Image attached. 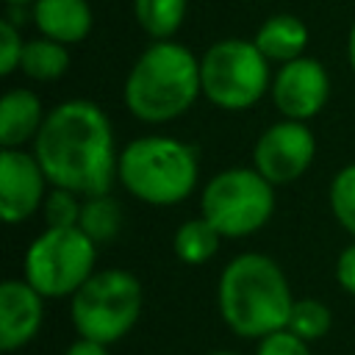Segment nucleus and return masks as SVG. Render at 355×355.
<instances>
[{
  "mask_svg": "<svg viewBox=\"0 0 355 355\" xmlns=\"http://www.w3.org/2000/svg\"><path fill=\"white\" fill-rule=\"evenodd\" d=\"M33 155L50 186L78 191L80 197L108 194L119 172L111 119L97 103L83 97L47 111L33 139Z\"/></svg>",
  "mask_w": 355,
  "mask_h": 355,
  "instance_id": "f257e3e1",
  "label": "nucleus"
},
{
  "mask_svg": "<svg viewBox=\"0 0 355 355\" xmlns=\"http://www.w3.org/2000/svg\"><path fill=\"white\" fill-rule=\"evenodd\" d=\"M222 322L241 338H263L288 324L294 305L280 263L263 252H244L227 261L216 286Z\"/></svg>",
  "mask_w": 355,
  "mask_h": 355,
  "instance_id": "f03ea898",
  "label": "nucleus"
},
{
  "mask_svg": "<svg viewBox=\"0 0 355 355\" xmlns=\"http://www.w3.org/2000/svg\"><path fill=\"white\" fill-rule=\"evenodd\" d=\"M200 94V58L175 39L153 42L136 58L122 86L125 108L147 125L183 116Z\"/></svg>",
  "mask_w": 355,
  "mask_h": 355,
  "instance_id": "7ed1b4c3",
  "label": "nucleus"
},
{
  "mask_svg": "<svg viewBox=\"0 0 355 355\" xmlns=\"http://www.w3.org/2000/svg\"><path fill=\"white\" fill-rule=\"evenodd\" d=\"M200 153L172 136H141L122 147L116 180L147 205H178L197 189Z\"/></svg>",
  "mask_w": 355,
  "mask_h": 355,
  "instance_id": "20e7f679",
  "label": "nucleus"
},
{
  "mask_svg": "<svg viewBox=\"0 0 355 355\" xmlns=\"http://www.w3.org/2000/svg\"><path fill=\"white\" fill-rule=\"evenodd\" d=\"M69 313L78 336L114 344L139 322L141 283L128 269H100L72 294Z\"/></svg>",
  "mask_w": 355,
  "mask_h": 355,
  "instance_id": "39448f33",
  "label": "nucleus"
},
{
  "mask_svg": "<svg viewBox=\"0 0 355 355\" xmlns=\"http://www.w3.org/2000/svg\"><path fill=\"white\" fill-rule=\"evenodd\" d=\"M269 58L244 39H219L200 58L202 97L222 111L252 108L272 89Z\"/></svg>",
  "mask_w": 355,
  "mask_h": 355,
  "instance_id": "423d86ee",
  "label": "nucleus"
},
{
  "mask_svg": "<svg viewBox=\"0 0 355 355\" xmlns=\"http://www.w3.org/2000/svg\"><path fill=\"white\" fill-rule=\"evenodd\" d=\"M200 211L225 239H244L272 219L275 186L255 166H230L205 183Z\"/></svg>",
  "mask_w": 355,
  "mask_h": 355,
  "instance_id": "0eeeda50",
  "label": "nucleus"
},
{
  "mask_svg": "<svg viewBox=\"0 0 355 355\" xmlns=\"http://www.w3.org/2000/svg\"><path fill=\"white\" fill-rule=\"evenodd\" d=\"M97 244L80 227H44L25 252V280L47 300L72 297L92 275Z\"/></svg>",
  "mask_w": 355,
  "mask_h": 355,
  "instance_id": "6e6552de",
  "label": "nucleus"
},
{
  "mask_svg": "<svg viewBox=\"0 0 355 355\" xmlns=\"http://www.w3.org/2000/svg\"><path fill=\"white\" fill-rule=\"evenodd\" d=\"M316 155V136L300 119H286L269 125L252 150V166L272 183L286 186L297 180Z\"/></svg>",
  "mask_w": 355,
  "mask_h": 355,
  "instance_id": "1a4fd4ad",
  "label": "nucleus"
},
{
  "mask_svg": "<svg viewBox=\"0 0 355 355\" xmlns=\"http://www.w3.org/2000/svg\"><path fill=\"white\" fill-rule=\"evenodd\" d=\"M269 94L275 100V108L286 119L308 122L324 108V103L330 97L327 69L311 55H300L294 61H286L272 75Z\"/></svg>",
  "mask_w": 355,
  "mask_h": 355,
  "instance_id": "9d476101",
  "label": "nucleus"
},
{
  "mask_svg": "<svg viewBox=\"0 0 355 355\" xmlns=\"http://www.w3.org/2000/svg\"><path fill=\"white\" fill-rule=\"evenodd\" d=\"M47 175L33 153L3 147L0 153V214L8 225L31 219L47 197Z\"/></svg>",
  "mask_w": 355,
  "mask_h": 355,
  "instance_id": "9b49d317",
  "label": "nucleus"
},
{
  "mask_svg": "<svg viewBox=\"0 0 355 355\" xmlns=\"http://www.w3.org/2000/svg\"><path fill=\"white\" fill-rule=\"evenodd\" d=\"M44 300L25 277L0 283V349L6 355L22 349L36 338L44 322Z\"/></svg>",
  "mask_w": 355,
  "mask_h": 355,
  "instance_id": "f8f14e48",
  "label": "nucleus"
},
{
  "mask_svg": "<svg viewBox=\"0 0 355 355\" xmlns=\"http://www.w3.org/2000/svg\"><path fill=\"white\" fill-rule=\"evenodd\" d=\"M31 19L39 36L55 39L61 44H78L92 33L89 0H33Z\"/></svg>",
  "mask_w": 355,
  "mask_h": 355,
  "instance_id": "ddd939ff",
  "label": "nucleus"
},
{
  "mask_svg": "<svg viewBox=\"0 0 355 355\" xmlns=\"http://www.w3.org/2000/svg\"><path fill=\"white\" fill-rule=\"evenodd\" d=\"M44 108L36 92L31 89H8L0 100V141L3 147H22L25 141H33L42 122Z\"/></svg>",
  "mask_w": 355,
  "mask_h": 355,
  "instance_id": "4468645a",
  "label": "nucleus"
},
{
  "mask_svg": "<svg viewBox=\"0 0 355 355\" xmlns=\"http://www.w3.org/2000/svg\"><path fill=\"white\" fill-rule=\"evenodd\" d=\"M255 47L275 64H286L294 61L305 53L308 47V28L300 17L294 14H275L269 17L258 33H255Z\"/></svg>",
  "mask_w": 355,
  "mask_h": 355,
  "instance_id": "2eb2a0df",
  "label": "nucleus"
},
{
  "mask_svg": "<svg viewBox=\"0 0 355 355\" xmlns=\"http://www.w3.org/2000/svg\"><path fill=\"white\" fill-rule=\"evenodd\" d=\"M67 47H69V44H61V42H55V39L36 36V39L25 42L19 69H22L31 80L53 83V80H58V78L69 69V50H67Z\"/></svg>",
  "mask_w": 355,
  "mask_h": 355,
  "instance_id": "dca6fc26",
  "label": "nucleus"
},
{
  "mask_svg": "<svg viewBox=\"0 0 355 355\" xmlns=\"http://www.w3.org/2000/svg\"><path fill=\"white\" fill-rule=\"evenodd\" d=\"M222 233L200 214L194 219H186L178 230H175V239H172V250L175 255L183 261V263H191V266H200V263H208L219 244H222Z\"/></svg>",
  "mask_w": 355,
  "mask_h": 355,
  "instance_id": "f3484780",
  "label": "nucleus"
},
{
  "mask_svg": "<svg viewBox=\"0 0 355 355\" xmlns=\"http://www.w3.org/2000/svg\"><path fill=\"white\" fill-rule=\"evenodd\" d=\"M189 0H133V17L139 28L153 39H172L186 19Z\"/></svg>",
  "mask_w": 355,
  "mask_h": 355,
  "instance_id": "a211bd4d",
  "label": "nucleus"
},
{
  "mask_svg": "<svg viewBox=\"0 0 355 355\" xmlns=\"http://www.w3.org/2000/svg\"><path fill=\"white\" fill-rule=\"evenodd\" d=\"M78 227L94 241V244H108L119 236L122 230V205L108 194H94L83 197L80 208V222Z\"/></svg>",
  "mask_w": 355,
  "mask_h": 355,
  "instance_id": "6ab92c4d",
  "label": "nucleus"
},
{
  "mask_svg": "<svg viewBox=\"0 0 355 355\" xmlns=\"http://www.w3.org/2000/svg\"><path fill=\"white\" fill-rule=\"evenodd\" d=\"M330 324H333V311L316 297H302V300H294L286 327L311 344L322 338L330 330Z\"/></svg>",
  "mask_w": 355,
  "mask_h": 355,
  "instance_id": "aec40b11",
  "label": "nucleus"
},
{
  "mask_svg": "<svg viewBox=\"0 0 355 355\" xmlns=\"http://www.w3.org/2000/svg\"><path fill=\"white\" fill-rule=\"evenodd\" d=\"M330 208L338 225L355 239V161L341 166L330 180Z\"/></svg>",
  "mask_w": 355,
  "mask_h": 355,
  "instance_id": "412c9836",
  "label": "nucleus"
},
{
  "mask_svg": "<svg viewBox=\"0 0 355 355\" xmlns=\"http://www.w3.org/2000/svg\"><path fill=\"white\" fill-rule=\"evenodd\" d=\"M44 222L47 227H78L80 222V208H83V197L78 191L69 189H58L53 186L44 197Z\"/></svg>",
  "mask_w": 355,
  "mask_h": 355,
  "instance_id": "4be33fe9",
  "label": "nucleus"
},
{
  "mask_svg": "<svg viewBox=\"0 0 355 355\" xmlns=\"http://www.w3.org/2000/svg\"><path fill=\"white\" fill-rule=\"evenodd\" d=\"M22 50H25V42H22L19 25L11 22L8 17H3L0 19V72L3 75H11L19 67Z\"/></svg>",
  "mask_w": 355,
  "mask_h": 355,
  "instance_id": "5701e85b",
  "label": "nucleus"
},
{
  "mask_svg": "<svg viewBox=\"0 0 355 355\" xmlns=\"http://www.w3.org/2000/svg\"><path fill=\"white\" fill-rule=\"evenodd\" d=\"M255 355H311V344L300 338L297 333H291L288 327H283V330H275L258 338Z\"/></svg>",
  "mask_w": 355,
  "mask_h": 355,
  "instance_id": "b1692460",
  "label": "nucleus"
},
{
  "mask_svg": "<svg viewBox=\"0 0 355 355\" xmlns=\"http://www.w3.org/2000/svg\"><path fill=\"white\" fill-rule=\"evenodd\" d=\"M336 280L349 297H355V239H352V244H347L341 250V255L336 261Z\"/></svg>",
  "mask_w": 355,
  "mask_h": 355,
  "instance_id": "393cba45",
  "label": "nucleus"
},
{
  "mask_svg": "<svg viewBox=\"0 0 355 355\" xmlns=\"http://www.w3.org/2000/svg\"><path fill=\"white\" fill-rule=\"evenodd\" d=\"M64 355H111V352H108V344H100V341L78 336V341H72Z\"/></svg>",
  "mask_w": 355,
  "mask_h": 355,
  "instance_id": "a878e982",
  "label": "nucleus"
},
{
  "mask_svg": "<svg viewBox=\"0 0 355 355\" xmlns=\"http://www.w3.org/2000/svg\"><path fill=\"white\" fill-rule=\"evenodd\" d=\"M347 58H349V67L355 69V22H352L349 36H347Z\"/></svg>",
  "mask_w": 355,
  "mask_h": 355,
  "instance_id": "bb28decb",
  "label": "nucleus"
},
{
  "mask_svg": "<svg viewBox=\"0 0 355 355\" xmlns=\"http://www.w3.org/2000/svg\"><path fill=\"white\" fill-rule=\"evenodd\" d=\"M6 6H28V3H33V0H3Z\"/></svg>",
  "mask_w": 355,
  "mask_h": 355,
  "instance_id": "cd10ccee",
  "label": "nucleus"
},
{
  "mask_svg": "<svg viewBox=\"0 0 355 355\" xmlns=\"http://www.w3.org/2000/svg\"><path fill=\"white\" fill-rule=\"evenodd\" d=\"M208 355H239V352H227V349H219V352H208Z\"/></svg>",
  "mask_w": 355,
  "mask_h": 355,
  "instance_id": "c85d7f7f",
  "label": "nucleus"
}]
</instances>
